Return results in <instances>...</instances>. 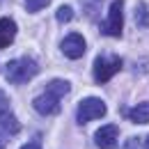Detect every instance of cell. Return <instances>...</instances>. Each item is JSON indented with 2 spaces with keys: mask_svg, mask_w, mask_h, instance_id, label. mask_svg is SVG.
<instances>
[{
  "mask_svg": "<svg viewBox=\"0 0 149 149\" xmlns=\"http://www.w3.org/2000/svg\"><path fill=\"white\" fill-rule=\"evenodd\" d=\"M71 90V85L67 83V80H62V78H55V80H51V83H46V87H44V94H39L37 99H35V110L41 112V115H53V112L60 110V101H62V96L64 94H69Z\"/></svg>",
  "mask_w": 149,
  "mask_h": 149,
  "instance_id": "1",
  "label": "cell"
},
{
  "mask_svg": "<svg viewBox=\"0 0 149 149\" xmlns=\"http://www.w3.org/2000/svg\"><path fill=\"white\" fill-rule=\"evenodd\" d=\"M37 74H39V64L32 57H19V60H12L5 64V76L14 85H25Z\"/></svg>",
  "mask_w": 149,
  "mask_h": 149,
  "instance_id": "2",
  "label": "cell"
},
{
  "mask_svg": "<svg viewBox=\"0 0 149 149\" xmlns=\"http://www.w3.org/2000/svg\"><path fill=\"white\" fill-rule=\"evenodd\" d=\"M119 69H122V57L101 53V55L94 60L92 74H94V80H96V83H108Z\"/></svg>",
  "mask_w": 149,
  "mask_h": 149,
  "instance_id": "3",
  "label": "cell"
},
{
  "mask_svg": "<svg viewBox=\"0 0 149 149\" xmlns=\"http://www.w3.org/2000/svg\"><path fill=\"white\" fill-rule=\"evenodd\" d=\"M124 30V0H112L110 12L101 23V35L106 37H119Z\"/></svg>",
  "mask_w": 149,
  "mask_h": 149,
  "instance_id": "4",
  "label": "cell"
},
{
  "mask_svg": "<svg viewBox=\"0 0 149 149\" xmlns=\"http://www.w3.org/2000/svg\"><path fill=\"white\" fill-rule=\"evenodd\" d=\"M103 115H106V103L101 99H96V96H87L76 108V122L78 124H87L92 119H101Z\"/></svg>",
  "mask_w": 149,
  "mask_h": 149,
  "instance_id": "5",
  "label": "cell"
},
{
  "mask_svg": "<svg viewBox=\"0 0 149 149\" xmlns=\"http://www.w3.org/2000/svg\"><path fill=\"white\" fill-rule=\"evenodd\" d=\"M117 138H119V129L115 124H106L94 133V142L99 149H117Z\"/></svg>",
  "mask_w": 149,
  "mask_h": 149,
  "instance_id": "6",
  "label": "cell"
},
{
  "mask_svg": "<svg viewBox=\"0 0 149 149\" xmlns=\"http://www.w3.org/2000/svg\"><path fill=\"white\" fill-rule=\"evenodd\" d=\"M60 48H62V53H64L67 57L78 60V57H83V53H85V39H83V35H78V32L67 35V37L62 39Z\"/></svg>",
  "mask_w": 149,
  "mask_h": 149,
  "instance_id": "7",
  "label": "cell"
},
{
  "mask_svg": "<svg viewBox=\"0 0 149 149\" xmlns=\"http://www.w3.org/2000/svg\"><path fill=\"white\" fill-rule=\"evenodd\" d=\"M16 21L9 19V16H5V19H0V48H7L14 37H16Z\"/></svg>",
  "mask_w": 149,
  "mask_h": 149,
  "instance_id": "8",
  "label": "cell"
},
{
  "mask_svg": "<svg viewBox=\"0 0 149 149\" xmlns=\"http://www.w3.org/2000/svg\"><path fill=\"white\" fill-rule=\"evenodd\" d=\"M0 131H2V133H7V135H16V133L21 131L19 122H16L14 112L9 110V108L0 112Z\"/></svg>",
  "mask_w": 149,
  "mask_h": 149,
  "instance_id": "9",
  "label": "cell"
},
{
  "mask_svg": "<svg viewBox=\"0 0 149 149\" xmlns=\"http://www.w3.org/2000/svg\"><path fill=\"white\" fill-rule=\"evenodd\" d=\"M126 115L131 117V122H135V124H147L149 122V101L135 106V108H131Z\"/></svg>",
  "mask_w": 149,
  "mask_h": 149,
  "instance_id": "10",
  "label": "cell"
},
{
  "mask_svg": "<svg viewBox=\"0 0 149 149\" xmlns=\"http://www.w3.org/2000/svg\"><path fill=\"white\" fill-rule=\"evenodd\" d=\"M80 2H83V12L87 19H96V14L103 5V0H80Z\"/></svg>",
  "mask_w": 149,
  "mask_h": 149,
  "instance_id": "11",
  "label": "cell"
},
{
  "mask_svg": "<svg viewBox=\"0 0 149 149\" xmlns=\"http://www.w3.org/2000/svg\"><path fill=\"white\" fill-rule=\"evenodd\" d=\"M135 23H138V28H149V9L145 2H140L135 7Z\"/></svg>",
  "mask_w": 149,
  "mask_h": 149,
  "instance_id": "12",
  "label": "cell"
},
{
  "mask_svg": "<svg viewBox=\"0 0 149 149\" xmlns=\"http://www.w3.org/2000/svg\"><path fill=\"white\" fill-rule=\"evenodd\" d=\"M48 2H51V0H25V9L35 14V12L46 9V7H48Z\"/></svg>",
  "mask_w": 149,
  "mask_h": 149,
  "instance_id": "13",
  "label": "cell"
},
{
  "mask_svg": "<svg viewBox=\"0 0 149 149\" xmlns=\"http://www.w3.org/2000/svg\"><path fill=\"white\" fill-rule=\"evenodd\" d=\"M55 19L62 21V23L74 21V9H71V7H67V5H64V7H60V9H57V14H55Z\"/></svg>",
  "mask_w": 149,
  "mask_h": 149,
  "instance_id": "14",
  "label": "cell"
},
{
  "mask_svg": "<svg viewBox=\"0 0 149 149\" xmlns=\"http://www.w3.org/2000/svg\"><path fill=\"white\" fill-rule=\"evenodd\" d=\"M7 108H9V99H7V94L0 90V112H2V110H7Z\"/></svg>",
  "mask_w": 149,
  "mask_h": 149,
  "instance_id": "15",
  "label": "cell"
},
{
  "mask_svg": "<svg viewBox=\"0 0 149 149\" xmlns=\"http://www.w3.org/2000/svg\"><path fill=\"white\" fill-rule=\"evenodd\" d=\"M21 149H41V147H39L37 142H28V145H23Z\"/></svg>",
  "mask_w": 149,
  "mask_h": 149,
  "instance_id": "16",
  "label": "cell"
},
{
  "mask_svg": "<svg viewBox=\"0 0 149 149\" xmlns=\"http://www.w3.org/2000/svg\"><path fill=\"white\" fill-rule=\"evenodd\" d=\"M124 149H135V140H131V142H126V147Z\"/></svg>",
  "mask_w": 149,
  "mask_h": 149,
  "instance_id": "17",
  "label": "cell"
},
{
  "mask_svg": "<svg viewBox=\"0 0 149 149\" xmlns=\"http://www.w3.org/2000/svg\"><path fill=\"white\" fill-rule=\"evenodd\" d=\"M145 149H149V138H147V140H145Z\"/></svg>",
  "mask_w": 149,
  "mask_h": 149,
  "instance_id": "18",
  "label": "cell"
},
{
  "mask_svg": "<svg viewBox=\"0 0 149 149\" xmlns=\"http://www.w3.org/2000/svg\"><path fill=\"white\" fill-rule=\"evenodd\" d=\"M0 149H2V147H0Z\"/></svg>",
  "mask_w": 149,
  "mask_h": 149,
  "instance_id": "19",
  "label": "cell"
}]
</instances>
